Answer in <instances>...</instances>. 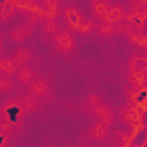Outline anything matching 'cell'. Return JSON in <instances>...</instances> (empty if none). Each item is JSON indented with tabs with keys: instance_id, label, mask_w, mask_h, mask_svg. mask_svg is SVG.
<instances>
[{
	"instance_id": "6da1fadb",
	"label": "cell",
	"mask_w": 147,
	"mask_h": 147,
	"mask_svg": "<svg viewBox=\"0 0 147 147\" xmlns=\"http://www.w3.org/2000/svg\"><path fill=\"white\" fill-rule=\"evenodd\" d=\"M0 113L3 115V123L9 125V128H21L22 123H24V118H26V111L22 108L19 98H12V99H7L5 103H2L0 106Z\"/></svg>"
},
{
	"instance_id": "7a4b0ae2",
	"label": "cell",
	"mask_w": 147,
	"mask_h": 147,
	"mask_svg": "<svg viewBox=\"0 0 147 147\" xmlns=\"http://www.w3.org/2000/svg\"><path fill=\"white\" fill-rule=\"evenodd\" d=\"M53 46H55L57 53H60V55H70L77 48V41H75V38H74L70 29H58L53 34Z\"/></svg>"
},
{
	"instance_id": "3957f363",
	"label": "cell",
	"mask_w": 147,
	"mask_h": 147,
	"mask_svg": "<svg viewBox=\"0 0 147 147\" xmlns=\"http://www.w3.org/2000/svg\"><path fill=\"white\" fill-rule=\"evenodd\" d=\"M62 17H63V21L67 24V29H70V31H79L80 26L86 21L84 14L77 7H74V5H69V7H65L62 10Z\"/></svg>"
},
{
	"instance_id": "277c9868",
	"label": "cell",
	"mask_w": 147,
	"mask_h": 147,
	"mask_svg": "<svg viewBox=\"0 0 147 147\" xmlns=\"http://www.w3.org/2000/svg\"><path fill=\"white\" fill-rule=\"evenodd\" d=\"M33 34H34V26L29 24V22H21V24H17L9 33L12 43H16V45H22L24 41H28L29 38H33Z\"/></svg>"
},
{
	"instance_id": "5b68a950",
	"label": "cell",
	"mask_w": 147,
	"mask_h": 147,
	"mask_svg": "<svg viewBox=\"0 0 147 147\" xmlns=\"http://www.w3.org/2000/svg\"><path fill=\"white\" fill-rule=\"evenodd\" d=\"M28 91L29 94H33L34 98L41 99V98H50L51 94V87H50V82L43 77H36L29 86H28Z\"/></svg>"
},
{
	"instance_id": "8992f818",
	"label": "cell",
	"mask_w": 147,
	"mask_h": 147,
	"mask_svg": "<svg viewBox=\"0 0 147 147\" xmlns=\"http://www.w3.org/2000/svg\"><path fill=\"white\" fill-rule=\"evenodd\" d=\"M87 137H89L91 140H96V142H103V140H106V139L110 137V125H106V123L96 120V121L89 127V130H87Z\"/></svg>"
},
{
	"instance_id": "52a82bcc",
	"label": "cell",
	"mask_w": 147,
	"mask_h": 147,
	"mask_svg": "<svg viewBox=\"0 0 147 147\" xmlns=\"http://www.w3.org/2000/svg\"><path fill=\"white\" fill-rule=\"evenodd\" d=\"M91 111H92V116H94L98 121H103V123H106V125H110V127L115 123V113H113L110 105H106V103L101 101L98 106H94Z\"/></svg>"
},
{
	"instance_id": "ba28073f",
	"label": "cell",
	"mask_w": 147,
	"mask_h": 147,
	"mask_svg": "<svg viewBox=\"0 0 147 147\" xmlns=\"http://www.w3.org/2000/svg\"><path fill=\"white\" fill-rule=\"evenodd\" d=\"M41 14L43 17H51L57 19L60 16V0H41Z\"/></svg>"
},
{
	"instance_id": "9c48e42d",
	"label": "cell",
	"mask_w": 147,
	"mask_h": 147,
	"mask_svg": "<svg viewBox=\"0 0 147 147\" xmlns=\"http://www.w3.org/2000/svg\"><path fill=\"white\" fill-rule=\"evenodd\" d=\"M21 69V65L12 58V57H0V74L5 77H12L16 75L17 70Z\"/></svg>"
},
{
	"instance_id": "30bf717a",
	"label": "cell",
	"mask_w": 147,
	"mask_h": 147,
	"mask_svg": "<svg viewBox=\"0 0 147 147\" xmlns=\"http://www.w3.org/2000/svg\"><path fill=\"white\" fill-rule=\"evenodd\" d=\"M123 17H125V9H123V5H121V3H111V7L108 9V12H106L105 21L115 26V24L121 22Z\"/></svg>"
},
{
	"instance_id": "8fae6325",
	"label": "cell",
	"mask_w": 147,
	"mask_h": 147,
	"mask_svg": "<svg viewBox=\"0 0 147 147\" xmlns=\"http://www.w3.org/2000/svg\"><path fill=\"white\" fill-rule=\"evenodd\" d=\"M111 7V0H96L91 3V12H92V17L98 19V21H105L106 17V12Z\"/></svg>"
},
{
	"instance_id": "7c38bea8",
	"label": "cell",
	"mask_w": 147,
	"mask_h": 147,
	"mask_svg": "<svg viewBox=\"0 0 147 147\" xmlns=\"http://www.w3.org/2000/svg\"><path fill=\"white\" fill-rule=\"evenodd\" d=\"M16 14H17V7H16L14 0H3L0 3V22L12 21Z\"/></svg>"
},
{
	"instance_id": "4fadbf2b",
	"label": "cell",
	"mask_w": 147,
	"mask_h": 147,
	"mask_svg": "<svg viewBox=\"0 0 147 147\" xmlns=\"http://www.w3.org/2000/svg\"><path fill=\"white\" fill-rule=\"evenodd\" d=\"M16 79H17L19 84L29 86V84L36 79V72H34V69H31L29 65H22V67L17 70V74H16Z\"/></svg>"
},
{
	"instance_id": "5bb4252c",
	"label": "cell",
	"mask_w": 147,
	"mask_h": 147,
	"mask_svg": "<svg viewBox=\"0 0 147 147\" xmlns=\"http://www.w3.org/2000/svg\"><path fill=\"white\" fill-rule=\"evenodd\" d=\"M19 101H21V105H22V108L26 113H36L39 110V101H38V98H34L33 94H21L19 96Z\"/></svg>"
},
{
	"instance_id": "9a60e30c",
	"label": "cell",
	"mask_w": 147,
	"mask_h": 147,
	"mask_svg": "<svg viewBox=\"0 0 147 147\" xmlns=\"http://www.w3.org/2000/svg\"><path fill=\"white\" fill-rule=\"evenodd\" d=\"M31 57H33V53H31V50L29 48H26V46H17L16 50H14V53H12V58L22 67V65H28V62L31 60Z\"/></svg>"
},
{
	"instance_id": "2e32d148",
	"label": "cell",
	"mask_w": 147,
	"mask_h": 147,
	"mask_svg": "<svg viewBox=\"0 0 147 147\" xmlns=\"http://www.w3.org/2000/svg\"><path fill=\"white\" fill-rule=\"evenodd\" d=\"M41 28H43V33L45 34H50V36H53L60 29L57 19H51V17H43L41 19Z\"/></svg>"
},
{
	"instance_id": "e0dca14e",
	"label": "cell",
	"mask_w": 147,
	"mask_h": 147,
	"mask_svg": "<svg viewBox=\"0 0 147 147\" xmlns=\"http://www.w3.org/2000/svg\"><path fill=\"white\" fill-rule=\"evenodd\" d=\"M96 34L103 38L111 36V34H115V26L106 22V21H99V22H96Z\"/></svg>"
},
{
	"instance_id": "ac0fdd59",
	"label": "cell",
	"mask_w": 147,
	"mask_h": 147,
	"mask_svg": "<svg viewBox=\"0 0 147 147\" xmlns=\"http://www.w3.org/2000/svg\"><path fill=\"white\" fill-rule=\"evenodd\" d=\"M77 33H80L82 36H91L92 33H96V21L94 19H86Z\"/></svg>"
},
{
	"instance_id": "d6986e66",
	"label": "cell",
	"mask_w": 147,
	"mask_h": 147,
	"mask_svg": "<svg viewBox=\"0 0 147 147\" xmlns=\"http://www.w3.org/2000/svg\"><path fill=\"white\" fill-rule=\"evenodd\" d=\"M14 87H16V82L12 80V77H2L0 79V94H9V92H12L14 91Z\"/></svg>"
},
{
	"instance_id": "ffe728a7",
	"label": "cell",
	"mask_w": 147,
	"mask_h": 147,
	"mask_svg": "<svg viewBox=\"0 0 147 147\" xmlns=\"http://www.w3.org/2000/svg\"><path fill=\"white\" fill-rule=\"evenodd\" d=\"M103 101V98L98 94V92H91L86 99H84V103H86V106H87V110H92L94 106H98L99 103Z\"/></svg>"
},
{
	"instance_id": "44dd1931",
	"label": "cell",
	"mask_w": 147,
	"mask_h": 147,
	"mask_svg": "<svg viewBox=\"0 0 147 147\" xmlns=\"http://www.w3.org/2000/svg\"><path fill=\"white\" fill-rule=\"evenodd\" d=\"M132 12H142L147 7V0H128Z\"/></svg>"
},
{
	"instance_id": "7402d4cb",
	"label": "cell",
	"mask_w": 147,
	"mask_h": 147,
	"mask_svg": "<svg viewBox=\"0 0 147 147\" xmlns=\"http://www.w3.org/2000/svg\"><path fill=\"white\" fill-rule=\"evenodd\" d=\"M121 113H125V116H123V121L125 123H134L137 120V115L132 110H128V108H121Z\"/></svg>"
},
{
	"instance_id": "603a6c76",
	"label": "cell",
	"mask_w": 147,
	"mask_h": 147,
	"mask_svg": "<svg viewBox=\"0 0 147 147\" xmlns=\"http://www.w3.org/2000/svg\"><path fill=\"white\" fill-rule=\"evenodd\" d=\"M41 19H43L41 14H28V21H26V22L36 26V24H41Z\"/></svg>"
},
{
	"instance_id": "cb8c5ba5",
	"label": "cell",
	"mask_w": 147,
	"mask_h": 147,
	"mask_svg": "<svg viewBox=\"0 0 147 147\" xmlns=\"http://www.w3.org/2000/svg\"><path fill=\"white\" fill-rule=\"evenodd\" d=\"M142 16H144V19H146V21H147V7H146V9H144V10H142Z\"/></svg>"
},
{
	"instance_id": "d4e9b609",
	"label": "cell",
	"mask_w": 147,
	"mask_h": 147,
	"mask_svg": "<svg viewBox=\"0 0 147 147\" xmlns=\"http://www.w3.org/2000/svg\"><path fill=\"white\" fill-rule=\"evenodd\" d=\"M3 51V45H2V39H0V53Z\"/></svg>"
},
{
	"instance_id": "484cf974",
	"label": "cell",
	"mask_w": 147,
	"mask_h": 147,
	"mask_svg": "<svg viewBox=\"0 0 147 147\" xmlns=\"http://www.w3.org/2000/svg\"><path fill=\"white\" fill-rule=\"evenodd\" d=\"M84 147H94V146H84Z\"/></svg>"
},
{
	"instance_id": "4316f807",
	"label": "cell",
	"mask_w": 147,
	"mask_h": 147,
	"mask_svg": "<svg viewBox=\"0 0 147 147\" xmlns=\"http://www.w3.org/2000/svg\"><path fill=\"white\" fill-rule=\"evenodd\" d=\"M2 77H3V75H2V74H0V79H2Z\"/></svg>"
},
{
	"instance_id": "83f0119b",
	"label": "cell",
	"mask_w": 147,
	"mask_h": 147,
	"mask_svg": "<svg viewBox=\"0 0 147 147\" xmlns=\"http://www.w3.org/2000/svg\"><path fill=\"white\" fill-rule=\"evenodd\" d=\"M91 2H96V0H91Z\"/></svg>"
},
{
	"instance_id": "f1b7e54d",
	"label": "cell",
	"mask_w": 147,
	"mask_h": 147,
	"mask_svg": "<svg viewBox=\"0 0 147 147\" xmlns=\"http://www.w3.org/2000/svg\"><path fill=\"white\" fill-rule=\"evenodd\" d=\"M2 2H3V0H0V3H2Z\"/></svg>"
}]
</instances>
